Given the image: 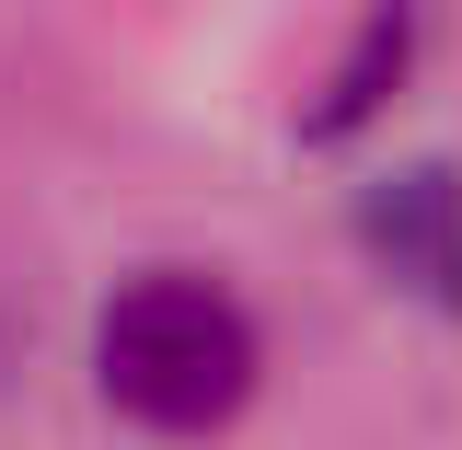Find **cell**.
I'll return each mask as SVG.
<instances>
[{"label":"cell","mask_w":462,"mask_h":450,"mask_svg":"<svg viewBox=\"0 0 462 450\" xmlns=\"http://www.w3.org/2000/svg\"><path fill=\"white\" fill-rule=\"evenodd\" d=\"M93 370L151 427H220L231 404L254 393V312L220 278H197V266H151V278H127L105 300Z\"/></svg>","instance_id":"6da1fadb"},{"label":"cell","mask_w":462,"mask_h":450,"mask_svg":"<svg viewBox=\"0 0 462 450\" xmlns=\"http://www.w3.org/2000/svg\"><path fill=\"white\" fill-rule=\"evenodd\" d=\"M358 231L393 254V278H428V289H462V185L439 162H404L370 185Z\"/></svg>","instance_id":"7a4b0ae2"}]
</instances>
